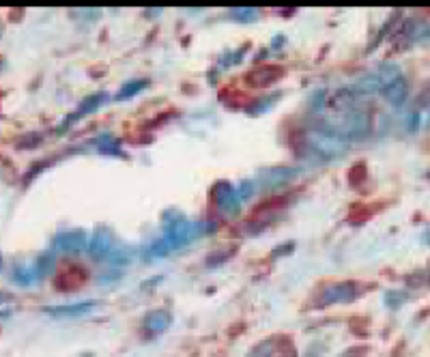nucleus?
I'll list each match as a JSON object with an SVG mask.
<instances>
[{
    "instance_id": "c85d7f7f",
    "label": "nucleus",
    "mask_w": 430,
    "mask_h": 357,
    "mask_svg": "<svg viewBox=\"0 0 430 357\" xmlns=\"http://www.w3.org/2000/svg\"><path fill=\"white\" fill-rule=\"evenodd\" d=\"M0 267H3V256H0Z\"/></svg>"
},
{
    "instance_id": "cd10ccee",
    "label": "nucleus",
    "mask_w": 430,
    "mask_h": 357,
    "mask_svg": "<svg viewBox=\"0 0 430 357\" xmlns=\"http://www.w3.org/2000/svg\"><path fill=\"white\" fill-rule=\"evenodd\" d=\"M3 65H5V61H3V59H0V69H3Z\"/></svg>"
},
{
    "instance_id": "2eb2a0df",
    "label": "nucleus",
    "mask_w": 430,
    "mask_h": 357,
    "mask_svg": "<svg viewBox=\"0 0 430 357\" xmlns=\"http://www.w3.org/2000/svg\"><path fill=\"white\" fill-rule=\"evenodd\" d=\"M355 91L357 93H364V95H372V93H379L381 91V82H379V75L376 73H368L364 78H360L355 82Z\"/></svg>"
},
{
    "instance_id": "a878e982",
    "label": "nucleus",
    "mask_w": 430,
    "mask_h": 357,
    "mask_svg": "<svg viewBox=\"0 0 430 357\" xmlns=\"http://www.w3.org/2000/svg\"><path fill=\"white\" fill-rule=\"evenodd\" d=\"M11 299V295H3V293H0V301H9Z\"/></svg>"
},
{
    "instance_id": "ddd939ff",
    "label": "nucleus",
    "mask_w": 430,
    "mask_h": 357,
    "mask_svg": "<svg viewBox=\"0 0 430 357\" xmlns=\"http://www.w3.org/2000/svg\"><path fill=\"white\" fill-rule=\"evenodd\" d=\"M106 99H108V93H95V95H89V97H86L82 104H80V108L73 112V114H69L67 116V121H65V125L61 127V129H65L69 123H73V121H78L80 116H84V114H91V112H95L102 104H106Z\"/></svg>"
},
{
    "instance_id": "4468645a",
    "label": "nucleus",
    "mask_w": 430,
    "mask_h": 357,
    "mask_svg": "<svg viewBox=\"0 0 430 357\" xmlns=\"http://www.w3.org/2000/svg\"><path fill=\"white\" fill-rule=\"evenodd\" d=\"M170 325H172V312H170V310H164V308L151 310L149 315L145 317V327H147L149 332L159 334V332H166Z\"/></svg>"
},
{
    "instance_id": "412c9836",
    "label": "nucleus",
    "mask_w": 430,
    "mask_h": 357,
    "mask_svg": "<svg viewBox=\"0 0 430 357\" xmlns=\"http://www.w3.org/2000/svg\"><path fill=\"white\" fill-rule=\"evenodd\" d=\"M271 353H274V344L267 340V342H258V344L247 353V357H271Z\"/></svg>"
},
{
    "instance_id": "b1692460",
    "label": "nucleus",
    "mask_w": 430,
    "mask_h": 357,
    "mask_svg": "<svg viewBox=\"0 0 430 357\" xmlns=\"http://www.w3.org/2000/svg\"><path fill=\"white\" fill-rule=\"evenodd\" d=\"M405 299H407V293H398V291H390V293L385 295V301H387V305H390V308H396Z\"/></svg>"
},
{
    "instance_id": "423d86ee",
    "label": "nucleus",
    "mask_w": 430,
    "mask_h": 357,
    "mask_svg": "<svg viewBox=\"0 0 430 357\" xmlns=\"http://www.w3.org/2000/svg\"><path fill=\"white\" fill-rule=\"evenodd\" d=\"M295 174H297V168H269V170H263L261 174H258L256 183L261 188L274 190V188L286 186Z\"/></svg>"
},
{
    "instance_id": "bb28decb",
    "label": "nucleus",
    "mask_w": 430,
    "mask_h": 357,
    "mask_svg": "<svg viewBox=\"0 0 430 357\" xmlns=\"http://www.w3.org/2000/svg\"><path fill=\"white\" fill-rule=\"evenodd\" d=\"M426 241H428V246H430V229H428V233H426Z\"/></svg>"
},
{
    "instance_id": "1a4fd4ad",
    "label": "nucleus",
    "mask_w": 430,
    "mask_h": 357,
    "mask_svg": "<svg viewBox=\"0 0 430 357\" xmlns=\"http://www.w3.org/2000/svg\"><path fill=\"white\" fill-rule=\"evenodd\" d=\"M86 246H89V237H86L82 229H71L56 237V248L63 252H80Z\"/></svg>"
},
{
    "instance_id": "c756f323",
    "label": "nucleus",
    "mask_w": 430,
    "mask_h": 357,
    "mask_svg": "<svg viewBox=\"0 0 430 357\" xmlns=\"http://www.w3.org/2000/svg\"><path fill=\"white\" fill-rule=\"evenodd\" d=\"M0 35H3V24H0Z\"/></svg>"
},
{
    "instance_id": "aec40b11",
    "label": "nucleus",
    "mask_w": 430,
    "mask_h": 357,
    "mask_svg": "<svg viewBox=\"0 0 430 357\" xmlns=\"http://www.w3.org/2000/svg\"><path fill=\"white\" fill-rule=\"evenodd\" d=\"M278 97H280V93H276V95H271V97H263V99H258V102H256V106L247 108V114H261V112L269 110V108L274 106V99H278Z\"/></svg>"
},
{
    "instance_id": "20e7f679",
    "label": "nucleus",
    "mask_w": 430,
    "mask_h": 357,
    "mask_svg": "<svg viewBox=\"0 0 430 357\" xmlns=\"http://www.w3.org/2000/svg\"><path fill=\"white\" fill-rule=\"evenodd\" d=\"M215 205H218V209L224 213V215H237L241 211V198L237 194V188H233L231 183L226 181H220L218 186H215Z\"/></svg>"
},
{
    "instance_id": "6ab92c4d",
    "label": "nucleus",
    "mask_w": 430,
    "mask_h": 357,
    "mask_svg": "<svg viewBox=\"0 0 430 357\" xmlns=\"http://www.w3.org/2000/svg\"><path fill=\"white\" fill-rule=\"evenodd\" d=\"M95 147L102 151V153H108V155H118L121 153V145L116 138H112L110 133H104V136H99L95 140Z\"/></svg>"
},
{
    "instance_id": "393cba45",
    "label": "nucleus",
    "mask_w": 430,
    "mask_h": 357,
    "mask_svg": "<svg viewBox=\"0 0 430 357\" xmlns=\"http://www.w3.org/2000/svg\"><path fill=\"white\" fill-rule=\"evenodd\" d=\"M9 317V310H0V319H7Z\"/></svg>"
},
{
    "instance_id": "a211bd4d",
    "label": "nucleus",
    "mask_w": 430,
    "mask_h": 357,
    "mask_svg": "<svg viewBox=\"0 0 430 357\" xmlns=\"http://www.w3.org/2000/svg\"><path fill=\"white\" fill-rule=\"evenodd\" d=\"M54 267H56V256L52 252H46V254H41L35 262V272L37 276H46V274H52L54 272Z\"/></svg>"
},
{
    "instance_id": "f257e3e1",
    "label": "nucleus",
    "mask_w": 430,
    "mask_h": 357,
    "mask_svg": "<svg viewBox=\"0 0 430 357\" xmlns=\"http://www.w3.org/2000/svg\"><path fill=\"white\" fill-rule=\"evenodd\" d=\"M299 140H301L299 151H304V155H314L319 159L340 157L342 153H347V149H349V140H344L340 133L329 129L325 123L306 129L299 136Z\"/></svg>"
},
{
    "instance_id": "f03ea898",
    "label": "nucleus",
    "mask_w": 430,
    "mask_h": 357,
    "mask_svg": "<svg viewBox=\"0 0 430 357\" xmlns=\"http://www.w3.org/2000/svg\"><path fill=\"white\" fill-rule=\"evenodd\" d=\"M329 129H333L336 133L344 140H362L366 136H370L372 129V121L370 114L364 110H347V112H338L336 121H323Z\"/></svg>"
},
{
    "instance_id": "7c9ffc66",
    "label": "nucleus",
    "mask_w": 430,
    "mask_h": 357,
    "mask_svg": "<svg viewBox=\"0 0 430 357\" xmlns=\"http://www.w3.org/2000/svg\"><path fill=\"white\" fill-rule=\"evenodd\" d=\"M84 357H91V353H86V355H84Z\"/></svg>"
},
{
    "instance_id": "6e6552de",
    "label": "nucleus",
    "mask_w": 430,
    "mask_h": 357,
    "mask_svg": "<svg viewBox=\"0 0 430 357\" xmlns=\"http://www.w3.org/2000/svg\"><path fill=\"white\" fill-rule=\"evenodd\" d=\"M357 284L355 282H338V284H329L323 291V303H344L351 301L357 295Z\"/></svg>"
},
{
    "instance_id": "7ed1b4c3",
    "label": "nucleus",
    "mask_w": 430,
    "mask_h": 357,
    "mask_svg": "<svg viewBox=\"0 0 430 357\" xmlns=\"http://www.w3.org/2000/svg\"><path fill=\"white\" fill-rule=\"evenodd\" d=\"M190 239H192V222L175 211L166 213V241L170 243V248H181Z\"/></svg>"
},
{
    "instance_id": "4be33fe9",
    "label": "nucleus",
    "mask_w": 430,
    "mask_h": 357,
    "mask_svg": "<svg viewBox=\"0 0 430 357\" xmlns=\"http://www.w3.org/2000/svg\"><path fill=\"white\" fill-rule=\"evenodd\" d=\"M231 16H233V20H239V22H254L258 18V11L256 9H233Z\"/></svg>"
},
{
    "instance_id": "5701e85b",
    "label": "nucleus",
    "mask_w": 430,
    "mask_h": 357,
    "mask_svg": "<svg viewBox=\"0 0 430 357\" xmlns=\"http://www.w3.org/2000/svg\"><path fill=\"white\" fill-rule=\"evenodd\" d=\"M170 252V243L166 241V239H157V241H153V246L149 248V254L151 256H166Z\"/></svg>"
},
{
    "instance_id": "dca6fc26",
    "label": "nucleus",
    "mask_w": 430,
    "mask_h": 357,
    "mask_svg": "<svg viewBox=\"0 0 430 357\" xmlns=\"http://www.w3.org/2000/svg\"><path fill=\"white\" fill-rule=\"evenodd\" d=\"M37 278H39V276H37V272H35V265H32V267H26V265H16V267H13V280H16L18 284H22V286L32 284Z\"/></svg>"
},
{
    "instance_id": "39448f33",
    "label": "nucleus",
    "mask_w": 430,
    "mask_h": 357,
    "mask_svg": "<svg viewBox=\"0 0 430 357\" xmlns=\"http://www.w3.org/2000/svg\"><path fill=\"white\" fill-rule=\"evenodd\" d=\"M280 78H284V67L278 65H263V67H256L247 73V84L256 86V88H263V86H271L276 84Z\"/></svg>"
},
{
    "instance_id": "0eeeda50",
    "label": "nucleus",
    "mask_w": 430,
    "mask_h": 357,
    "mask_svg": "<svg viewBox=\"0 0 430 357\" xmlns=\"http://www.w3.org/2000/svg\"><path fill=\"white\" fill-rule=\"evenodd\" d=\"M381 93H383V97L390 102L392 106H403V104L407 102V95H409V82H407V78L400 73V75H396L392 82H387V84L381 88Z\"/></svg>"
},
{
    "instance_id": "f3484780",
    "label": "nucleus",
    "mask_w": 430,
    "mask_h": 357,
    "mask_svg": "<svg viewBox=\"0 0 430 357\" xmlns=\"http://www.w3.org/2000/svg\"><path fill=\"white\" fill-rule=\"evenodd\" d=\"M147 86V80H142V78H138V80H129V82H125L123 86H121V91L116 93V99L121 102V99H127V97H134V95H138L142 88Z\"/></svg>"
},
{
    "instance_id": "9d476101",
    "label": "nucleus",
    "mask_w": 430,
    "mask_h": 357,
    "mask_svg": "<svg viewBox=\"0 0 430 357\" xmlns=\"http://www.w3.org/2000/svg\"><path fill=\"white\" fill-rule=\"evenodd\" d=\"M89 250H91V254H93L95 260L106 258V256L110 254V250H112V233H110V229L99 226V229L93 233V237L89 239Z\"/></svg>"
},
{
    "instance_id": "9b49d317",
    "label": "nucleus",
    "mask_w": 430,
    "mask_h": 357,
    "mask_svg": "<svg viewBox=\"0 0 430 357\" xmlns=\"http://www.w3.org/2000/svg\"><path fill=\"white\" fill-rule=\"evenodd\" d=\"M403 35H405V39H409L413 43H426L430 39V24L422 18H411L405 22Z\"/></svg>"
},
{
    "instance_id": "f8f14e48",
    "label": "nucleus",
    "mask_w": 430,
    "mask_h": 357,
    "mask_svg": "<svg viewBox=\"0 0 430 357\" xmlns=\"http://www.w3.org/2000/svg\"><path fill=\"white\" fill-rule=\"evenodd\" d=\"M97 305V301H80V303H69V305H48L46 312L52 317H80L91 312Z\"/></svg>"
}]
</instances>
